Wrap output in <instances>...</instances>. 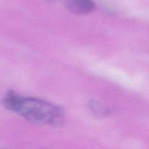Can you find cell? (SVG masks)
Instances as JSON below:
<instances>
[{"label": "cell", "mask_w": 149, "mask_h": 149, "mask_svg": "<svg viewBox=\"0 0 149 149\" xmlns=\"http://www.w3.org/2000/svg\"><path fill=\"white\" fill-rule=\"evenodd\" d=\"M2 103L8 110L35 124L58 126L64 121L61 107L41 99L9 93L4 97Z\"/></svg>", "instance_id": "obj_1"}, {"label": "cell", "mask_w": 149, "mask_h": 149, "mask_svg": "<svg viewBox=\"0 0 149 149\" xmlns=\"http://www.w3.org/2000/svg\"><path fill=\"white\" fill-rule=\"evenodd\" d=\"M65 6L72 13L86 15L94 10L95 4L92 0H65Z\"/></svg>", "instance_id": "obj_2"}]
</instances>
